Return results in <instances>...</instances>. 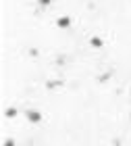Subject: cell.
Wrapping results in <instances>:
<instances>
[{
	"label": "cell",
	"mask_w": 131,
	"mask_h": 146,
	"mask_svg": "<svg viewBox=\"0 0 131 146\" xmlns=\"http://www.w3.org/2000/svg\"><path fill=\"white\" fill-rule=\"evenodd\" d=\"M38 4H40V9H48L52 4V0H38Z\"/></svg>",
	"instance_id": "cell-9"
},
{
	"label": "cell",
	"mask_w": 131,
	"mask_h": 146,
	"mask_svg": "<svg viewBox=\"0 0 131 146\" xmlns=\"http://www.w3.org/2000/svg\"><path fill=\"white\" fill-rule=\"evenodd\" d=\"M2 146H17V142L13 140V138H6V140L2 142Z\"/></svg>",
	"instance_id": "cell-10"
},
{
	"label": "cell",
	"mask_w": 131,
	"mask_h": 146,
	"mask_svg": "<svg viewBox=\"0 0 131 146\" xmlns=\"http://www.w3.org/2000/svg\"><path fill=\"white\" fill-rule=\"evenodd\" d=\"M54 63L58 65V67H65V65L69 63V56H67V54H56V56H54Z\"/></svg>",
	"instance_id": "cell-6"
},
{
	"label": "cell",
	"mask_w": 131,
	"mask_h": 146,
	"mask_svg": "<svg viewBox=\"0 0 131 146\" xmlns=\"http://www.w3.org/2000/svg\"><path fill=\"white\" fill-rule=\"evenodd\" d=\"M113 75H115V71L113 69H106L104 73H100V75L96 77V82L98 84H106V82H110V77H113Z\"/></svg>",
	"instance_id": "cell-4"
},
{
	"label": "cell",
	"mask_w": 131,
	"mask_h": 146,
	"mask_svg": "<svg viewBox=\"0 0 131 146\" xmlns=\"http://www.w3.org/2000/svg\"><path fill=\"white\" fill-rule=\"evenodd\" d=\"M27 54H29L31 58H38V56H40V50H38V48H29V50H27Z\"/></svg>",
	"instance_id": "cell-8"
},
{
	"label": "cell",
	"mask_w": 131,
	"mask_h": 146,
	"mask_svg": "<svg viewBox=\"0 0 131 146\" xmlns=\"http://www.w3.org/2000/svg\"><path fill=\"white\" fill-rule=\"evenodd\" d=\"M71 23H73V19H71L69 15H63V17L56 19V27H58V29H69Z\"/></svg>",
	"instance_id": "cell-3"
},
{
	"label": "cell",
	"mask_w": 131,
	"mask_h": 146,
	"mask_svg": "<svg viewBox=\"0 0 131 146\" xmlns=\"http://www.w3.org/2000/svg\"><path fill=\"white\" fill-rule=\"evenodd\" d=\"M90 46H92V48H102V46H104V40H102L100 36H92V38H90Z\"/></svg>",
	"instance_id": "cell-5"
},
{
	"label": "cell",
	"mask_w": 131,
	"mask_h": 146,
	"mask_svg": "<svg viewBox=\"0 0 131 146\" xmlns=\"http://www.w3.org/2000/svg\"><path fill=\"white\" fill-rule=\"evenodd\" d=\"M63 86H65V79H63V77H54V79H48V82L44 84V88L52 92V90H58V88H63Z\"/></svg>",
	"instance_id": "cell-2"
},
{
	"label": "cell",
	"mask_w": 131,
	"mask_h": 146,
	"mask_svg": "<svg viewBox=\"0 0 131 146\" xmlns=\"http://www.w3.org/2000/svg\"><path fill=\"white\" fill-rule=\"evenodd\" d=\"M129 119H131V115H129Z\"/></svg>",
	"instance_id": "cell-12"
},
{
	"label": "cell",
	"mask_w": 131,
	"mask_h": 146,
	"mask_svg": "<svg viewBox=\"0 0 131 146\" xmlns=\"http://www.w3.org/2000/svg\"><path fill=\"white\" fill-rule=\"evenodd\" d=\"M17 115H19V111H17L15 107H9V109L4 111V117H6V119H15Z\"/></svg>",
	"instance_id": "cell-7"
},
{
	"label": "cell",
	"mask_w": 131,
	"mask_h": 146,
	"mask_svg": "<svg viewBox=\"0 0 131 146\" xmlns=\"http://www.w3.org/2000/svg\"><path fill=\"white\" fill-rule=\"evenodd\" d=\"M113 146H121V140H119V138H115V140H113Z\"/></svg>",
	"instance_id": "cell-11"
},
{
	"label": "cell",
	"mask_w": 131,
	"mask_h": 146,
	"mask_svg": "<svg viewBox=\"0 0 131 146\" xmlns=\"http://www.w3.org/2000/svg\"><path fill=\"white\" fill-rule=\"evenodd\" d=\"M25 119H27L29 123H40L44 119V115L40 111H36V109H25Z\"/></svg>",
	"instance_id": "cell-1"
}]
</instances>
